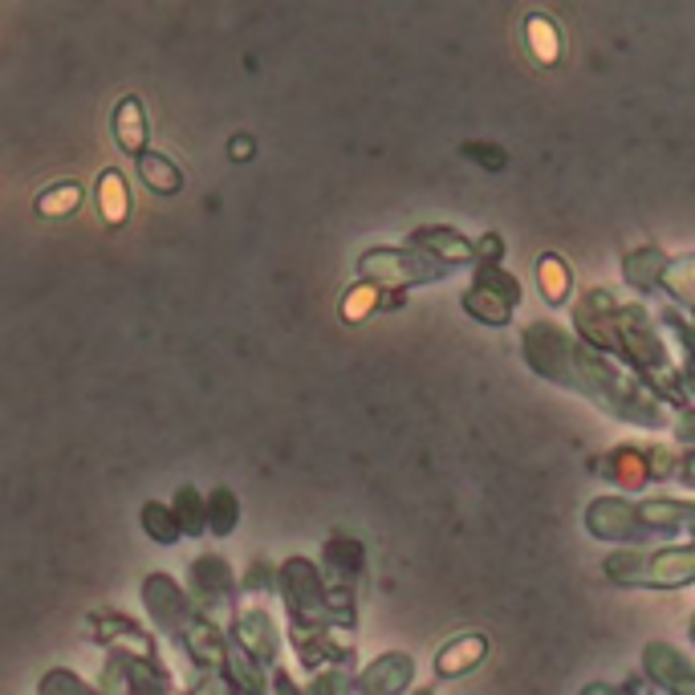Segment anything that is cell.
Instances as JSON below:
<instances>
[{
	"label": "cell",
	"instance_id": "9a60e30c",
	"mask_svg": "<svg viewBox=\"0 0 695 695\" xmlns=\"http://www.w3.org/2000/svg\"><path fill=\"white\" fill-rule=\"evenodd\" d=\"M82 183H74V179H66V183H53V187H45V192L37 196V216H45V220H61V216H74L78 208H82Z\"/></svg>",
	"mask_w": 695,
	"mask_h": 695
},
{
	"label": "cell",
	"instance_id": "6da1fadb",
	"mask_svg": "<svg viewBox=\"0 0 695 695\" xmlns=\"http://www.w3.org/2000/svg\"><path fill=\"white\" fill-rule=\"evenodd\" d=\"M358 273H362V281H370L378 289H403L407 293V285L444 281L452 269L439 265L435 257H427V252H419V248H391V244H383V248L362 252Z\"/></svg>",
	"mask_w": 695,
	"mask_h": 695
},
{
	"label": "cell",
	"instance_id": "4fadbf2b",
	"mask_svg": "<svg viewBox=\"0 0 695 695\" xmlns=\"http://www.w3.org/2000/svg\"><path fill=\"white\" fill-rule=\"evenodd\" d=\"M663 265H667V257H663L659 248H635V252H626V261H622V273H626V281L635 285V289L651 293V289H659Z\"/></svg>",
	"mask_w": 695,
	"mask_h": 695
},
{
	"label": "cell",
	"instance_id": "2e32d148",
	"mask_svg": "<svg viewBox=\"0 0 695 695\" xmlns=\"http://www.w3.org/2000/svg\"><path fill=\"white\" fill-rule=\"evenodd\" d=\"M525 41H529V53L541 61V66H557V57H561V33L549 17L533 13L525 21Z\"/></svg>",
	"mask_w": 695,
	"mask_h": 695
},
{
	"label": "cell",
	"instance_id": "ac0fdd59",
	"mask_svg": "<svg viewBox=\"0 0 695 695\" xmlns=\"http://www.w3.org/2000/svg\"><path fill=\"white\" fill-rule=\"evenodd\" d=\"M204 517H208V525H212L216 537H228L232 525H236V517H240V504H236V496H232L228 488H216V492L204 500Z\"/></svg>",
	"mask_w": 695,
	"mask_h": 695
},
{
	"label": "cell",
	"instance_id": "603a6c76",
	"mask_svg": "<svg viewBox=\"0 0 695 695\" xmlns=\"http://www.w3.org/2000/svg\"><path fill=\"white\" fill-rule=\"evenodd\" d=\"M265 626H269L265 614H248V618L240 622V643L252 647L257 655H273V651H277V639H265Z\"/></svg>",
	"mask_w": 695,
	"mask_h": 695
},
{
	"label": "cell",
	"instance_id": "ffe728a7",
	"mask_svg": "<svg viewBox=\"0 0 695 695\" xmlns=\"http://www.w3.org/2000/svg\"><path fill=\"white\" fill-rule=\"evenodd\" d=\"M171 513H175V525L187 529V533H204V525H208V517H204V496H200L196 488H179Z\"/></svg>",
	"mask_w": 695,
	"mask_h": 695
},
{
	"label": "cell",
	"instance_id": "7c38bea8",
	"mask_svg": "<svg viewBox=\"0 0 695 695\" xmlns=\"http://www.w3.org/2000/svg\"><path fill=\"white\" fill-rule=\"evenodd\" d=\"M484 651H488V643H484L480 635H464V639H456V643H448L444 651H439V659H435V671L444 675V679H452V675H464V671L480 667Z\"/></svg>",
	"mask_w": 695,
	"mask_h": 695
},
{
	"label": "cell",
	"instance_id": "e0dca14e",
	"mask_svg": "<svg viewBox=\"0 0 695 695\" xmlns=\"http://www.w3.org/2000/svg\"><path fill=\"white\" fill-rule=\"evenodd\" d=\"M602 472H606L610 480L626 484V488H643L647 476H651V468L643 464V452H635V448H618V452H610V456L602 460Z\"/></svg>",
	"mask_w": 695,
	"mask_h": 695
},
{
	"label": "cell",
	"instance_id": "5bb4252c",
	"mask_svg": "<svg viewBox=\"0 0 695 695\" xmlns=\"http://www.w3.org/2000/svg\"><path fill=\"white\" fill-rule=\"evenodd\" d=\"M647 667L655 679H663L667 687H675V695H691V675H687V659L671 647H647Z\"/></svg>",
	"mask_w": 695,
	"mask_h": 695
},
{
	"label": "cell",
	"instance_id": "d4e9b609",
	"mask_svg": "<svg viewBox=\"0 0 695 695\" xmlns=\"http://www.w3.org/2000/svg\"><path fill=\"white\" fill-rule=\"evenodd\" d=\"M472 261L476 265H500L504 261V240L496 232H484L480 244H472Z\"/></svg>",
	"mask_w": 695,
	"mask_h": 695
},
{
	"label": "cell",
	"instance_id": "d6986e66",
	"mask_svg": "<svg viewBox=\"0 0 695 695\" xmlns=\"http://www.w3.org/2000/svg\"><path fill=\"white\" fill-rule=\"evenodd\" d=\"M378 305H383V289L370 285V281H358V285L342 297V318H346V322H362V318H370Z\"/></svg>",
	"mask_w": 695,
	"mask_h": 695
},
{
	"label": "cell",
	"instance_id": "4316f807",
	"mask_svg": "<svg viewBox=\"0 0 695 695\" xmlns=\"http://www.w3.org/2000/svg\"><path fill=\"white\" fill-rule=\"evenodd\" d=\"M252 155H257V147H252V139H248V135H236V139L228 143V159H236V163H240V159H252Z\"/></svg>",
	"mask_w": 695,
	"mask_h": 695
},
{
	"label": "cell",
	"instance_id": "44dd1931",
	"mask_svg": "<svg viewBox=\"0 0 695 695\" xmlns=\"http://www.w3.org/2000/svg\"><path fill=\"white\" fill-rule=\"evenodd\" d=\"M691 265H695L691 257L667 261V265H663V277H659V285H663V289H667L675 301H683V305L691 301Z\"/></svg>",
	"mask_w": 695,
	"mask_h": 695
},
{
	"label": "cell",
	"instance_id": "30bf717a",
	"mask_svg": "<svg viewBox=\"0 0 695 695\" xmlns=\"http://www.w3.org/2000/svg\"><path fill=\"white\" fill-rule=\"evenodd\" d=\"M537 289L549 305H565L570 301V289H574V273L570 265H565V257H557V252H545V257L537 261Z\"/></svg>",
	"mask_w": 695,
	"mask_h": 695
},
{
	"label": "cell",
	"instance_id": "52a82bcc",
	"mask_svg": "<svg viewBox=\"0 0 695 695\" xmlns=\"http://www.w3.org/2000/svg\"><path fill=\"white\" fill-rule=\"evenodd\" d=\"M586 525L594 537H630L639 525V513L626 500H598V504H590Z\"/></svg>",
	"mask_w": 695,
	"mask_h": 695
},
{
	"label": "cell",
	"instance_id": "277c9868",
	"mask_svg": "<svg viewBox=\"0 0 695 695\" xmlns=\"http://www.w3.org/2000/svg\"><path fill=\"white\" fill-rule=\"evenodd\" d=\"M525 358L537 374L553 378V383L574 387V342L565 338L561 326L553 322H533L525 326Z\"/></svg>",
	"mask_w": 695,
	"mask_h": 695
},
{
	"label": "cell",
	"instance_id": "ba28073f",
	"mask_svg": "<svg viewBox=\"0 0 695 695\" xmlns=\"http://www.w3.org/2000/svg\"><path fill=\"white\" fill-rule=\"evenodd\" d=\"M407 679H411V659L407 655H387L362 675V695H395V691L407 687Z\"/></svg>",
	"mask_w": 695,
	"mask_h": 695
},
{
	"label": "cell",
	"instance_id": "484cf974",
	"mask_svg": "<svg viewBox=\"0 0 695 695\" xmlns=\"http://www.w3.org/2000/svg\"><path fill=\"white\" fill-rule=\"evenodd\" d=\"M192 651L200 655V659H220V643H216V635L208 626H196L192 630Z\"/></svg>",
	"mask_w": 695,
	"mask_h": 695
},
{
	"label": "cell",
	"instance_id": "3957f363",
	"mask_svg": "<svg viewBox=\"0 0 695 695\" xmlns=\"http://www.w3.org/2000/svg\"><path fill=\"white\" fill-rule=\"evenodd\" d=\"M606 574L618 582H647V586H687L695 574L691 549H671V553H655V557H630L618 553L606 561Z\"/></svg>",
	"mask_w": 695,
	"mask_h": 695
},
{
	"label": "cell",
	"instance_id": "cb8c5ba5",
	"mask_svg": "<svg viewBox=\"0 0 695 695\" xmlns=\"http://www.w3.org/2000/svg\"><path fill=\"white\" fill-rule=\"evenodd\" d=\"M460 151H464V159L480 163L484 171H504V163H509V155H504V147H496V143H464Z\"/></svg>",
	"mask_w": 695,
	"mask_h": 695
},
{
	"label": "cell",
	"instance_id": "7402d4cb",
	"mask_svg": "<svg viewBox=\"0 0 695 695\" xmlns=\"http://www.w3.org/2000/svg\"><path fill=\"white\" fill-rule=\"evenodd\" d=\"M143 529L159 541V545H171L179 537V525H175V513L163 509V504H147L143 509Z\"/></svg>",
	"mask_w": 695,
	"mask_h": 695
},
{
	"label": "cell",
	"instance_id": "8fae6325",
	"mask_svg": "<svg viewBox=\"0 0 695 695\" xmlns=\"http://www.w3.org/2000/svg\"><path fill=\"white\" fill-rule=\"evenodd\" d=\"M135 159H139V179L151 187L155 196H175L179 187H183V171H179L167 155H159V151H139Z\"/></svg>",
	"mask_w": 695,
	"mask_h": 695
},
{
	"label": "cell",
	"instance_id": "9c48e42d",
	"mask_svg": "<svg viewBox=\"0 0 695 695\" xmlns=\"http://www.w3.org/2000/svg\"><path fill=\"white\" fill-rule=\"evenodd\" d=\"M98 212H102V220H106L110 228H122L126 216H131L126 179H122V171H114V167H106V171L98 175Z\"/></svg>",
	"mask_w": 695,
	"mask_h": 695
},
{
	"label": "cell",
	"instance_id": "7a4b0ae2",
	"mask_svg": "<svg viewBox=\"0 0 695 695\" xmlns=\"http://www.w3.org/2000/svg\"><path fill=\"white\" fill-rule=\"evenodd\" d=\"M517 301H521V285L509 273L500 265H480L476 285L464 293V313H472L484 326H509Z\"/></svg>",
	"mask_w": 695,
	"mask_h": 695
},
{
	"label": "cell",
	"instance_id": "8992f818",
	"mask_svg": "<svg viewBox=\"0 0 695 695\" xmlns=\"http://www.w3.org/2000/svg\"><path fill=\"white\" fill-rule=\"evenodd\" d=\"M114 139L126 155H139L147 151V139H151V126H147V110L135 94H126L118 106H114Z\"/></svg>",
	"mask_w": 695,
	"mask_h": 695
},
{
	"label": "cell",
	"instance_id": "5b68a950",
	"mask_svg": "<svg viewBox=\"0 0 695 695\" xmlns=\"http://www.w3.org/2000/svg\"><path fill=\"white\" fill-rule=\"evenodd\" d=\"M411 248L427 252V257H435L439 265H448V269L472 261V240L464 232L448 228V224H419L411 232Z\"/></svg>",
	"mask_w": 695,
	"mask_h": 695
}]
</instances>
